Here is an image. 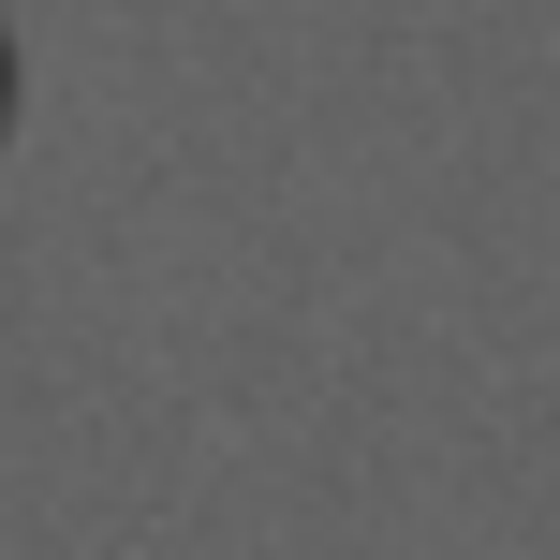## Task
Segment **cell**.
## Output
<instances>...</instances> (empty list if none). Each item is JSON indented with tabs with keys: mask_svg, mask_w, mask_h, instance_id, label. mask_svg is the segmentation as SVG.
Masks as SVG:
<instances>
[{
	"mask_svg": "<svg viewBox=\"0 0 560 560\" xmlns=\"http://www.w3.org/2000/svg\"><path fill=\"white\" fill-rule=\"evenodd\" d=\"M0 104H15V45H0Z\"/></svg>",
	"mask_w": 560,
	"mask_h": 560,
	"instance_id": "obj_1",
	"label": "cell"
}]
</instances>
